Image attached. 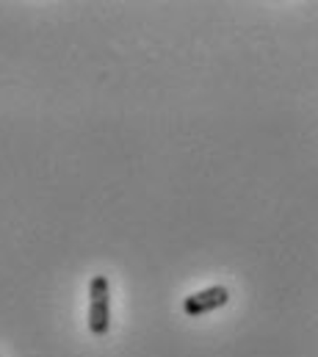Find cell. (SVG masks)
Returning a JSON list of instances; mask_svg holds the SVG:
<instances>
[{
  "instance_id": "1",
  "label": "cell",
  "mask_w": 318,
  "mask_h": 357,
  "mask_svg": "<svg viewBox=\"0 0 318 357\" xmlns=\"http://www.w3.org/2000/svg\"><path fill=\"white\" fill-rule=\"evenodd\" d=\"M89 330L97 338L111 330V282L105 274H94L89 282Z\"/></svg>"
},
{
  "instance_id": "2",
  "label": "cell",
  "mask_w": 318,
  "mask_h": 357,
  "mask_svg": "<svg viewBox=\"0 0 318 357\" xmlns=\"http://www.w3.org/2000/svg\"><path fill=\"white\" fill-rule=\"evenodd\" d=\"M227 302H230V291L225 285H211V288H202V291L186 296L183 299V313L197 319V316H205L216 307H225Z\"/></svg>"
}]
</instances>
